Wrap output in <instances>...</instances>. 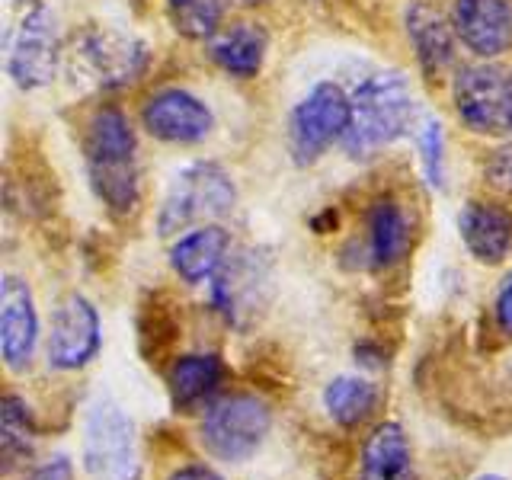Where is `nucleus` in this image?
I'll use <instances>...</instances> for the list:
<instances>
[{
	"label": "nucleus",
	"instance_id": "obj_15",
	"mask_svg": "<svg viewBox=\"0 0 512 480\" xmlns=\"http://www.w3.org/2000/svg\"><path fill=\"white\" fill-rule=\"evenodd\" d=\"M404 26H407V39L413 45V55L420 71L426 77H442L448 68L455 64V48H458V36L452 20L423 4V0H410L404 7Z\"/></svg>",
	"mask_w": 512,
	"mask_h": 480
},
{
	"label": "nucleus",
	"instance_id": "obj_6",
	"mask_svg": "<svg viewBox=\"0 0 512 480\" xmlns=\"http://www.w3.org/2000/svg\"><path fill=\"white\" fill-rule=\"evenodd\" d=\"M458 119L477 135H512V68L496 61L464 64L452 80Z\"/></svg>",
	"mask_w": 512,
	"mask_h": 480
},
{
	"label": "nucleus",
	"instance_id": "obj_1",
	"mask_svg": "<svg viewBox=\"0 0 512 480\" xmlns=\"http://www.w3.org/2000/svg\"><path fill=\"white\" fill-rule=\"evenodd\" d=\"M87 173L96 199L112 218H128L141 202L138 135L119 106H100L84 135Z\"/></svg>",
	"mask_w": 512,
	"mask_h": 480
},
{
	"label": "nucleus",
	"instance_id": "obj_32",
	"mask_svg": "<svg viewBox=\"0 0 512 480\" xmlns=\"http://www.w3.org/2000/svg\"><path fill=\"white\" fill-rule=\"evenodd\" d=\"M234 4H240V7H256V4H263V0H234Z\"/></svg>",
	"mask_w": 512,
	"mask_h": 480
},
{
	"label": "nucleus",
	"instance_id": "obj_21",
	"mask_svg": "<svg viewBox=\"0 0 512 480\" xmlns=\"http://www.w3.org/2000/svg\"><path fill=\"white\" fill-rule=\"evenodd\" d=\"M359 480H413V455L404 426L388 420L372 429L362 445Z\"/></svg>",
	"mask_w": 512,
	"mask_h": 480
},
{
	"label": "nucleus",
	"instance_id": "obj_12",
	"mask_svg": "<svg viewBox=\"0 0 512 480\" xmlns=\"http://www.w3.org/2000/svg\"><path fill=\"white\" fill-rule=\"evenodd\" d=\"M141 125L148 135L167 144H199L212 135L215 112L202 96L183 87L154 90L141 106Z\"/></svg>",
	"mask_w": 512,
	"mask_h": 480
},
{
	"label": "nucleus",
	"instance_id": "obj_24",
	"mask_svg": "<svg viewBox=\"0 0 512 480\" xmlns=\"http://www.w3.org/2000/svg\"><path fill=\"white\" fill-rule=\"evenodd\" d=\"M176 32H183L186 39H212L221 29L224 7L228 0H167Z\"/></svg>",
	"mask_w": 512,
	"mask_h": 480
},
{
	"label": "nucleus",
	"instance_id": "obj_9",
	"mask_svg": "<svg viewBox=\"0 0 512 480\" xmlns=\"http://www.w3.org/2000/svg\"><path fill=\"white\" fill-rule=\"evenodd\" d=\"M103 349V320L93 301L80 292L58 298L48 327V365L58 372H80Z\"/></svg>",
	"mask_w": 512,
	"mask_h": 480
},
{
	"label": "nucleus",
	"instance_id": "obj_20",
	"mask_svg": "<svg viewBox=\"0 0 512 480\" xmlns=\"http://www.w3.org/2000/svg\"><path fill=\"white\" fill-rule=\"evenodd\" d=\"M410 250V221L397 199L381 196L368 208V234H365V253L372 269L397 266Z\"/></svg>",
	"mask_w": 512,
	"mask_h": 480
},
{
	"label": "nucleus",
	"instance_id": "obj_23",
	"mask_svg": "<svg viewBox=\"0 0 512 480\" xmlns=\"http://www.w3.org/2000/svg\"><path fill=\"white\" fill-rule=\"evenodd\" d=\"M378 400H381L378 384L359 375H340L324 388V410L343 429L362 426L378 410Z\"/></svg>",
	"mask_w": 512,
	"mask_h": 480
},
{
	"label": "nucleus",
	"instance_id": "obj_5",
	"mask_svg": "<svg viewBox=\"0 0 512 480\" xmlns=\"http://www.w3.org/2000/svg\"><path fill=\"white\" fill-rule=\"evenodd\" d=\"M272 429V410L256 394H228L205 410L199 436L205 452L224 464L250 461Z\"/></svg>",
	"mask_w": 512,
	"mask_h": 480
},
{
	"label": "nucleus",
	"instance_id": "obj_7",
	"mask_svg": "<svg viewBox=\"0 0 512 480\" xmlns=\"http://www.w3.org/2000/svg\"><path fill=\"white\" fill-rule=\"evenodd\" d=\"M352 116V100L340 84L311 87L288 116V151L298 167H311L336 141H343Z\"/></svg>",
	"mask_w": 512,
	"mask_h": 480
},
{
	"label": "nucleus",
	"instance_id": "obj_10",
	"mask_svg": "<svg viewBox=\"0 0 512 480\" xmlns=\"http://www.w3.org/2000/svg\"><path fill=\"white\" fill-rule=\"evenodd\" d=\"M58 20L45 4H32L10 42L7 71L20 90H39L58 74Z\"/></svg>",
	"mask_w": 512,
	"mask_h": 480
},
{
	"label": "nucleus",
	"instance_id": "obj_16",
	"mask_svg": "<svg viewBox=\"0 0 512 480\" xmlns=\"http://www.w3.org/2000/svg\"><path fill=\"white\" fill-rule=\"evenodd\" d=\"M464 247L484 266H500L512 250V212L493 202H468L458 212Z\"/></svg>",
	"mask_w": 512,
	"mask_h": 480
},
{
	"label": "nucleus",
	"instance_id": "obj_30",
	"mask_svg": "<svg viewBox=\"0 0 512 480\" xmlns=\"http://www.w3.org/2000/svg\"><path fill=\"white\" fill-rule=\"evenodd\" d=\"M356 362L359 365H365V368H384L388 365V352H384V346H378V343H356Z\"/></svg>",
	"mask_w": 512,
	"mask_h": 480
},
{
	"label": "nucleus",
	"instance_id": "obj_3",
	"mask_svg": "<svg viewBox=\"0 0 512 480\" xmlns=\"http://www.w3.org/2000/svg\"><path fill=\"white\" fill-rule=\"evenodd\" d=\"M80 458L93 480H141L138 429L116 400H93L84 416Z\"/></svg>",
	"mask_w": 512,
	"mask_h": 480
},
{
	"label": "nucleus",
	"instance_id": "obj_18",
	"mask_svg": "<svg viewBox=\"0 0 512 480\" xmlns=\"http://www.w3.org/2000/svg\"><path fill=\"white\" fill-rule=\"evenodd\" d=\"M269 52V36L260 23H231L221 26L208 39V58H212L224 74L237 80H250L263 71Z\"/></svg>",
	"mask_w": 512,
	"mask_h": 480
},
{
	"label": "nucleus",
	"instance_id": "obj_26",
	"mask_svg": "<svg viewBox=\"0 0 512 480\" xmlns=\"http://www.w3.org/2000/svg\"><path fill=\"white\" fill-rule=\"evenodd\" d=\"M420 151H423V170L432 189H445V132L436 119L423 122L420 132Z\"/></svg>",
	"mask_w": 512,
	"mask_h": 480
},
{
	"label": "nucleus",
	"instance_id": "obj_14",
	"mask_svg": "<svg viewBox=\"0 0 512 480\" xmlns=\"http://www.w3.org/2000/svg\"><path fill=\"white\" fill-rule=\"evenodd\" d=\"M448 20L458 42L480 61H493L512 48V0H455Z\"/></svg>",
	"mask_w": 512,
	"mask_h": 480
},
{
	"label": "nucleus",
	"instance_id": "obj_8",
	"mask_svg": "<svg viewBox=\"0 0 512 480\" xmlns=\"http://www.w3.org/2000/svg\"><path fill=\"white\" fill-rule=\"evenodd\" d=\"M272 298V256L266 250L231 253L212 279V304L234 330H250Z\"/></svg>",
	"mask_w": 512,
	"mask_h": 480
},
{
	"label": "nucleus",
	"instance_id": "obj_28",
	"mask_svg": "<svg viewBox=\"0 0 512 480\" xmlns=\"http://www.w3.org/2000/svg\"><path fill=\"white\" fill-rule=\"evenodd\" d=\"M20 480H74V464L68 455H55L36 464V468H29Z\"/></svg>",
	"mask_w": 512,
	"mask_h": 480
},
{
	"label": "nucleus",
	"instance_id": "obj_22",
	"mask_svg": "<svg viewBox=\"0 0 512 480\" xmlns=\"http://www.w3.org/2000/svg\"><path fill=\"white\" fill-rule=\"evenodd\" d=\"M36 442L39 426L29 404L20 394H7L4 404H0V461H4V474L23 468L36 452Z\"/></svg>",
	"mask_w": 512,
	"mask_h": 480
},
{
	"label": "nucleus",
	"instance_id": "obj_31",
	"mask_svg": "<svg viewBox=\"0 0 512 480\" xmlns=\"http://www.w3.org/2000/svg\"><path fill=\"white\" fill-rule=\"evenodd\" d=\"M167 480H224V477L212 468H205V464H180Z\"/></svg>",
	"mask_w": 512,
	"mask_h": 480
},
{
	"label": "nucleus",
	"instance_id": "obj_4",
	"mask_svg": "<svg viewBox=\"0 0 512 480\" xmlns=\"http://www.w3.org/2000/svg\"><path fill=\"white\" fill-rule=\"evenodd\" d=\"M237 186L231 173L215 160H199L173 176L170 192L157 212V234L173 237L202 218H221L234 212Z\"/></svg>",
	"mask_w": 512,
	"mask_h": 480
},
{
	"label": "nucleus",
	"instance_id": "obj_17",
	"mask_svg": "<svg viewBox=\"0 0 512 480\" xmlns=\"http://www.w3.org/2000/svg\"><path fill=\"white\" fill-rule=\"evenodd\" d=\"M231 256V234L221 224H202L192 228L170 247V269L186 285H202L215 279Z\"/></svg>",
	"mask_w": 512,
	"mask_h": 480
},
{
	"label": "nucleus",
	"instance_id": "obj_27",
	"mask_svg": "<svg viewBox=\"0 0 512 480\" xmlns=\"http://www.w3.org/2000/svg\"><path fill=\"white\" fill-rule=\"evenodd\" d=\"M484 176L493 189L500 192H512V144H503L500 151H493L487 167H484Z\"/></svg>",
	"mask_w": 512,
	"mask_h": 480
},
{
	"label": "nucleus",
	"instance_id": "obj_2",
	"mask_svg": "<svg viewBox=\"0 0 512 480\" xmlns=\"http://www.w3.org/2000/svg\"><path fill=\"white\" fill-rule=\"evenodd\" d=\"M349 100H352V116L340 144L352 160L375 157L381 148L404 138L416 119L413 90L397 71L365 77L349 93Z\"/></svg>",
	"mask_w": 512,
	"mask_h": 480
},
{
	"label": "nucleus",
	"instance_id": "obj_13",
	"mask_svg": "<svg viewBox=\"0 0 512 480\" xmlns=\"http://www.w3.org/2000/svg\"><path fill=\"white\" fill-rule=\"evenodd\" d=\"M39 346V311L32 288L20 276H4L0 282V352L10 372H26Z\"/></svg>",
	"mask_w": 512,
	"mask_h": 480
},
{
	"label": "nucleus",
	"instance_id": "obj_34",
	"mask_svg": "<svg viewBox=\"0 0 512 480\" xmlns=\"http://www.w3.org/2000/svg\"><path fill=\"white\" fill-rule=\"evenodd\" d=\"M13 4H36V0H13Z\"/></svg>",
	"mask_w": 512,
	"mask_h": 480
},
{
	"label": "nucleus",
	"instance_id": "obj_29",
	"mask_svg": "<svg viewBox=\"0 0 512 480\" xmlns=\"http://www.w3.org/2000/svg\"><path fill=\"white\" fill-rule=\"evenodd\" d=\"M493 317H496V327H500V333L503 336H512V272L503 279L500 292H496Z\"/></svg>",
	"mask_w": 512,
	"mask_h": 480
},
{
	"label": "nucleus",
	"instance_id": "obj_25",
	"mask_svg": "<svg viewBox=\"0 0 512 480\" xmlns=\"http://www.w3.org/2000/svg\"><path fill=\"white\" fill-rule=\"evenodd\" d=\"M176 336H180V330H176V324L170 320V314L160 308V304H144L141 308V317H138V343H141V356L148 365H160L170 349L176 343Z\"/></svg>",
	"mask_w": 512,
	"mask_h": 480
},
{
	"label": "nucleus",
	"instance_id": "obj_11",
	"mask_svg": "<svg viewBox=\"0 0 512 480\" xmlns=\"http://www.w3.org/2000/svg\"><path fill=\"white\" fill-rule=\"evenodd\" d=\"M80 58L87 61L90 74L103 90L132 87L151 64V48L132 32H119L112 26H96L80 39Z\"/></svg>",
	"mask_w": 512,
	"mask_h": 480
},
{
	"label": "nucleus",
	"instance_id": "obj_33",
	"mask_svg": "<svg viewBox=\"0 0 512 480\" xmlns=\"http://www.w3.org/2000/svg\"><path fill=\"white\" fill-rule=\"evenodd\" d=\"M477 480H506V477H500V474H480Z\"/></svg>",
	"mask_w": 512,
	"mask_h": 480
},
{
	"label": "nucleus",
	"instance_id": "obj_19",
	"mask_svg": "<svg viewBox=\"0 0 512 480\" xmlns=\"http://www.w3.org/2000/svg\"><path fill=\"white\" fill-rule=\"evenodd\" d=\"M224 381V362L215 352H189V356H176L167 372L170 404L176 413H189L212 400Z\"/></svg>",
	"mask_w": 512,
	"mask_h": 480
}]
</instances>
